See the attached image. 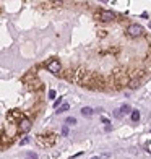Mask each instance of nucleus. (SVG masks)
I'll return each mask as SVG.
<instances>
[{"label":"nucleus","mask_w":151,"mask_h":159,"mask_svg":"<svg viewBox=\"0 0 151 159\" xmlns=\"http://www.w3.org/2000/svg\"><path fill=\"white\" fill-rule=\"evenodd\" d=\"M112 80H114V85H116V88L119 90V88H122V86L128 85V81H130V75H128V71H127L125 68H114V71H112Z\"/></svg>","instance_id":"f257e3e1"},{"label":"nucleus","mask_w":151,"mask_h":159,"mask_svg":"<svg viewBox=\"0 0 151 159\" xmlns=\"http://www.w3.org/2000/svg\"><path fill=\"white\" fill-rule=\"evenodd\" d=\"M37 143L41 146H44V148H49L52 144L55 143V135L54 133H49V135H37Z\"/></svg>","instance_id":"f03ea898"},{"label":"nucleus","mask_w":151,"mask_h":159,"mask_svg":"<svg viewBox=\"0 0 151 159\" xmlns=\"http://www.w3.org/2000/svg\"><path fill=\"white\" fill-rule=\"evenodd\" d=\"M143 33H145L143 26L136 25V23H133V25H130L127 28V34L130 36V37H140V36H143Z\"/></svg>","instance_id":"7ed1b4c3"},{"label":"nucleus","mask_w":151,"mask_h":159,"mask_svg":"<svg viewBox=\"0 0 151 159\" xmlns=\"http://www.w3.org/2000/svg\"><path fill=\"white\" fill-rule=\"evenodd\" d=\"M98 18H99V21H102V23H111V21L116 20V13L111 10H101Z\"/></svg>","instance_id":"20e7f679"},{"label":"nucleus","mask_w":151,"mask_h":159,"mask_svg":"<svg viewBox=\"0 0 151 159\" xmlns=\"http://www.w3.org/2000/svg\"><path fill=\"white\" fill-rule=\"evenodd\" d=\"M45 67H47V70H49L50 73H60V70H62V65H60V62L57 59H52V60H49L47 63H45Z\"/></svg>","instance_id":"39448f33"},{"label":"nucleus","mask_w":151,"mask_h":159,"mask_svg":"<svg viewBox=\"0 0 151 159\" xmlns=\"http://www.w3.org/2000/svg\"><path fill=\"white\" fill-rule=\"evenodd\" d=\"M31 127H33V124H31V120L26 119V117H23V119L18 122V132H20V133H28L31 130Z\"/></svg>","instance_id":"423d86ee"},{"label":"nucleus","mask_w":151,"mask_h":159,"mask_svg":"<svg viewBox=\"0 0 151 159\" xmlns=\"http://www.w3.org/2000/svg\"><path fill=\"white\" fill-rule=\"evenodd\" d=\"M7 119L10 120V122H15V120L20 122V120L23 119V114H21L20 110H10V112L7 114Z\"/></svg>","instance_id":"0eeeda50"},{"label":"nucleus","mask_w":151,"mask_h":159,"mask_svg":"<svg viewBox=\"0 0 151 159\" xmlns=\"http://www.w3.org/2000/svg\"><path fill=\"white\" fill-rule=\"evenodd\" d=\"M128 88H130V90H136V88H140V80H136V78L130 80V81H128Z\"/></svg>","instance_id":"6e6552de"},{"label":"nucleus","mask_w":151,"mask_h":159,"mask_svg":"<svg viewBox=\"0 0 151 159\" xmlns=\"http://www.w3.org/2000/svg\"><path fill=\"white\" fill-rule=\"evenodd\" d=\"M81 114L85 115V117H91V115L94 114V110L91 109V107H83V109H81Z\"/></svg>","instance_id":"1a4fd4ad"},{"label":"nucleus","mask_w":151,"mask_h":159,"mask_svg":"<svg viewBox=\"0 0 151 159\" xmlns=\"http://www.w3.org/2000/svg\"><path fill=\"white\" fill-rule=\"evenodd\" d=\"M119 110H120V115H125V114H130L132 112V107L130 106H127V104H124Z\"/></svg>","instance_id":"9d476101"},{"label":"nucleus","mask_w":151,"mask_h":159,"mask_svg":"<svg viewBox=\"0 0 151 159\" xmlns=\"http://www.w3.org/2000/svg\"><path fill=\"white\" fill-rule=\"evenodd\" d=\"M130 114H132V120H133V122H138V120H140V117H141L138 110H132Z\"/></svg>","instance_id":"9b49d317"},{"label":"nucleus","mask_w":151,"mask_h":159,"mask_svg":"<svg viewBox=\"0 0 151 159\" xmlns=\"http://www.w3.org/2000/svg\"><path fill=\"white\" fill-rule=\"evenodd\" d=\"M68 109H70V106H68V104L65 102V104H62L60 107H59V109L55 110V112H57V114H62V112H65V110H68Z\"/></svg>","instance_id":"f8f14e48"},{"label":"nucleus","mask_w":151,"mask_h":159,"mask_svg":"<svg viewBox=\"0 0 151 159\" xmlns=\"http://www.w3.org/2000/svg\"><path fill=\"white\" fill-rule=\"evenodd\" d=\"M65 124H68V125H75V124H76V119H75V117H67Z\"/></svg>","instance_id":"ddd939ff"},{"label":"nucleus","mask_w":151,"mask_h":159,"mask_svg":"<svg viewBox=\"0 0 151 159\" xmlns=\"http://www.w3.org/2000/svg\"><path fill=\"white\" fill-rule=\"evenodd\" d=\"M62 135H63V136H67V135H68V127H67V125H63V127H62Z\"/></svg>","instance_id":"4468645a"},{"label":"nucleus","mask_w":151,"mask_h":159,"mask_svg":"<svg viewBox=\"0 0 151 159\" xmlns=\"http://www.w3.org/2000/svg\"><path fill=\"white\" fill-rule=\"evenodd\" d=\"M26 159H37V156H36V153H28Z\"/></svg>","instance_id":"2eb2a0df"},{"label":"nucleus","mask_w":151,"mask_h":159,"mask_svg":"<svg viewBox=\"0 0 151 159\" xmlns=\"http://www.w3.org/2000/svg\"><path fill=\"white\" fill-rule=\"evenodd\" d=\"M49 98H50V99H55V91H54V90L49 91Z\"/></svg>","instance_id":"dca6fc26"},{"label":"nucleus","mask_w":151,"mask_h":159,"mask_svg":"<svg viewBox=\"0 0 151 159\" xmlns=\"http://www.w3.org/2000/svg\"><path fill=\"white\" fill-rule=\"evenodd\" d=\"M60 104H62V98H60V99H57L55 102H54V107H59Z\"/></svg>","instance_id":"f3484780"},{"label":"nucleus","mask_w":151,"mask_h":159,"mask_svg":"<svg viewBox=\"0 0 151 159\" xmlns=\"http://www.w3.org/2000/svg\"><path fill=\"white\" fill-rule=\"evenodd\" d=\"M26 143H29V138H23L20 141V144H26Z\"/></svg>","instance_id":"a211bd4d"},{"label":"nucleus","mask_w":151,"mask_h":159,"mask_svg":"<svg viewBox=\"0 0 151 159\" xmlns=\"http://www.w3.org/2000/svg\"><path fill=\"white\" fill-rule=\"evenodd\" d=\"M98 158H99V159H107V158H109V154H101V156H98Z\"/></svg>","instance_id":"6ab92c4d"},{"label":"nucleus","mask_w":151,"mask_h":159,"mask_svg":"<svg viewBox=\"0 0 151 159\" xmlns=\"http://www.w3.org/2000/svg\"><path fill=\"white\" fill-rule=\"evenodd\" d=\"M102 122H104V124H107V125L111 124V122H109V119H106V117H102Z\"/></svg>","instance_id":"aec40b11"},{"label":"nucleus","mask_w":151,"mask_h":159,"mask_svg":"<svg viewBox=\"0 0 151 159\" xmlns=\"http://www.w3.org/2000/svg\"><path fill=\"white\" fill-rule=\"evenodd\" d=\"M93 159H99V158H98V156H94V158H93Z\"/></svg>","instance_id":"412c9836"},{"label":"nucleus","mask_w":151,"mask_h":159,"mask_svg":"<svg viewBox=\"0 0 151 159\" xmlns=\"http://www.w3.org/2000/svg\"><path fill=\"white\" fill-rule=\"evenodd\" d=\"M0 11H2V8H0Z\"/></svg>","instance_id":"4be33fe9"}]
</instances>
